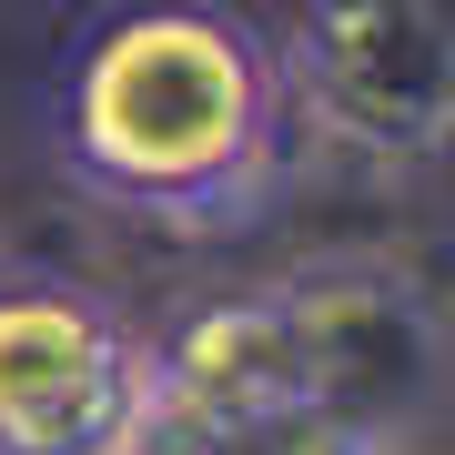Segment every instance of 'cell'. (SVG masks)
<instances>
[{"label": "cell", "mask_w": 455, "mask_h": 455, "mask_svg": "<svg viewBox=\"0 0 455 455\" xmlns=\"http://www.w3.org/2000/svg\"><path fill=\"white\" fill-rule=\"evenodd\" d=\"M71 193L163 233H233L283 193L293 92L223 0H122L61 51L41 101Z\"/></svg>", "instance_id": "obj_1"}, {"label": "cell", "mask_w": 455, "mask_h": 455, "mask_svg": "<svg viewBox=\"0 0 455 455\" xmlns=\"http://www.w3.org/2000/svg\"><path fill=\"white\" fill-rule=\"evenodd\" d=\"M163 364L92 283L0 263V455H142Z\"/></svg>", "instance_id": "obj_2"}, {"label": "cell", "mask_w": 455, "mask_h": 455, "mask_svg": "<svg viewBox=\"0 0 455 455\" xmlns=\"http://www.w3.org/2000/svg\"><path fill=\"white\" fill-rule=\"evenodd\" d=\"M274 61L293 112L364 163H425L455 142V0H304Z\"/></svg>", "instance_id": "obj_3"}, {"label": "cell", "mask_w": 455, "mask_h": 455, "mask_svg": "<svg viewBox=\"0 0 455 455\" xmlns=\"http://www.w3.org/2000/svg\"><path fill=\"white\" fill-rule=\"evenodd\" d=\"M293 304V334H304L314 364V405H324L355 445H415V425L435 415L445 395V314L425 304L415 274L364 253L304 263V274L274 283Z\"/></svg>", "instance_id": "obj_4"}, {"label": "cell", "mask_w": 455, "mask_h": 455, "mask_svg": "<svg viewBox=\"0 0 455 455\" xmlns=\"http://www.w3.org/2000/svg\"><path fill=\"white\" fill-rule=\"evenodd\" d=\"M385 455H425V445H385Z\"/></svg>", "instance_id": "obj_5"}]
</instances>
